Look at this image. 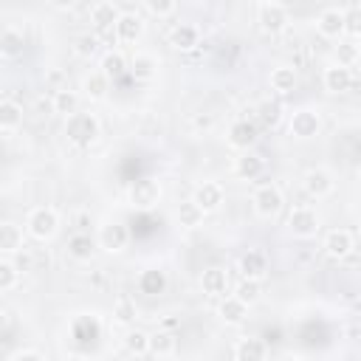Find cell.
Masks as SVG:
<instances>
[{
  "instance_id": "cell-1",
  "label": "cell",
  "mask_w": 361,
  "mask_h": 361,
  "mask_svg": "<svg viewBox=\"0 0 361 361\" xmlns=\"http://www.w3.org/2000/svg\"><path fill=\"white\" fill-rule=\"evenodd\" d=\"M102 133V124L96 118V113H71L65 116V138L73 144V147H90Z\"/></svg>"
},
{
  "instance_id": "cell-2",
  "label": "cell",
  "mask_w": 361,
  "mask_h": 361,
  "mask_svg": "<svg viewBox=\"0 0 361 361\" xmlns=\"http://www.w3.org/2000/svg\"><path fill=\"white\" fill-rule=\"evenodd\" d=\"M56 231H59V214H56V209L37 206V209L28 212V217H25V234L28 237H34L39 243H48Z\"/></svg>"
},
{
  "instance_id": "cell-3",
  "label": "cell",
  "mask_w": 361,
  "mask_h": 361,
  "mask_svg": "<svg viewBox=\"0 0 361 361\" xmlns=\"http://www.w3.org/2000/svg\"><path fill=\"white\" fill-rule=\"evenodd\" d=\"M251 206H254V214L259 220H274L285 206V195H282V189L276 183H262V186L254 189Z\"/></svg>"
},
{
  "instance_id": "cell-4",
  "label": "cell",
  "mask_w": 361,
  "mask_h": 361,
  "mask_svg": "<svg viewBox=\"0 0 361 361\" xmlns=\"http://www.w3.org/2000/svg\"><path fill=\"white\" fill-rule=\"evenodd\" d=\"M288 231L296 240H313L322 231V217L313 206H293L288 212Z\"/></svg>"
},
{
  "instance_id": "cell-5",
  "label": "cell",
  "mask_w": 361,
  "mask_h": 361,
  "mask_svg": "<svg viewBox=\"0 0 361 361\" xmlns=\"http://www.w3.org/2000/svg\"><path fill=\"white\" fill-rule=\"evenodd\" d=\"M288 133H290L296 141H310V138H316V135L322 133V116H319V110H313V107H299V110H293L290 118H288Z\"/></svg>"
},
{
  "instance_id": "cell-6",
  "label": "cell",
  "mask_w": 361,
  "mask_h": 361,
  "mask_svg": "<svg viewBox=\"0 0 361 361\" xmlns=\"http://www.w3.org/2000/svg\"><path fill=\"white\" fill-rule=\"evenodd\" d=\"M127 197H130V206H133V209L149 212V209H155L158 200H161V183H158L155 178H138V180L130 186Z\"/></svg>"
},
{
  "instance_id": "cell-7",
  "label": "cell",
  "mask_w": 361,
  "mask_h": 361,
  "mask_svg": "<svg viewBox=\"0 0 361 361\" xmlns=\"http://www.w3.org/2000/svg\"><path fill=\"white\" fill-rule=\"evenodd\" d=\"M302 189H305L307 197H313V200H324V197L333 195L336 180H333V175H330L327 169L313 166V169L305 172V178H302Z\"/></svg>"
},
{
  "instance_id": "cell-8",
  "label": "cell",
  "mask_w": 361,
  "mask_h": 361,
  "mask_svg": "<svg viewBox=\"0 0 361 361\" xmlns=\"http://www.w3.org/2000/svg\"><path fill=\"white\" fill-rule=\"evenodd\" d=\"M96 243H99V248L107 251V254H121V251L127 248V243H130V228H127L124 223H118V220L104 223V226L99 228Z\"/></svg>"
},
{
  "instance_id": "cell-9",
  "label": "cell",
  "mask_w": 361,
  "mask_h": 361,
  "mask_svg": "<svg viewBox=\"0 0 361 361\" xmlns=\"http://www.w3.org/2000/svg\"><path fill=\"white\" fill-rule=\"evenodd\" d=\"M322 248H324V254L330 257V259H347L350 254H353V248H355V237H353V231L350 228H330L327 234H324V240H322Z\"/></svg>"
},
{
  "instance_id": "cell-10",
  "label": "cell",
  "mask_w": 361,
  "mask_h": 361,
  "mask_svg": "<svg viewBox=\"0 0 361 361\" xmlns=\"http://www.w3.org/2000/svg\"><path fill=\"white\" fill-rule=\"evenodd\" d=\"M113 34H116V39L121 45H135L144 37V20L135 11H118L116 25H113Z\"/></svg>"
},
{
  "instance_id": "cell-11",
  "label": "cell",
  "mask_w": 361,
  "mask_h": 361,
  "mask_svg": "<svg viewBox=\"0 0 361 361\" xmlns=\"http://www.w3.org/2000/svg\"><path fill=\"white\" fill-rule=\"evenodd\" d=\"M322 85H324L327 93H336V96H338V93H347V90H353V85H355V71L347 68V65L333 62V65L324 68Z\"/></svg>"
},
{
  "instance_id": "cell-12",
  "label": "cell",
  "mask_w": 361,
  "mask_h": 361,
  "mask_svg": "<svg viewBox=\"0 0 361 361\" xmlns=\"http://www.w3.org/2000/svg\"><path fill=\"white\" fill-rule=\"evenodd\" d=\"M257 23H259V31H262V34L276 37V34H282V31L288 28V11H285V6H279V3H265V6H259Z\"/></svg>"
},
{
  "instance_id": "cell-13",
  "label": "cell",
  "mask_w": 361,
  "mask_h": 361,
  "mask_svg": "<svg viewBox=\"0 0 361 361\" xmlns=\"http://www.w3.org/2000/svg\"><path fill=\"white\" fill-rule=\"evenodd\" d=\"M158 56L149 54V51H135L130 59H127V73L135 79V82H152L158 76Z\"/></svg>"
},
{
  "instance_id": "cell-14",
  "label": "cell",
  "mask_w": 361,
  "mask_h": 361,
  "mask_svg": "<svg viewBox=\"0 0 361 361\" xmlns=\"http://www.w3.org/2000/svg\"><path fill=\"white\" fill-rule=\"evenodd\" d=\"M192 200L203 209V214H212V212H217V209L223 206L226 192H223V186H220L217 180H203V183H197V186H195Z\"/></svg>"
},
{
  "instance_id": "cell-15",
  "label": "cell",
  "mask_w": 361,
  "mask_h": 361,
  "mask_svg": "<svg viewBox=\"0 0 361 361\" xmlns=\"http://www.w3.org/2000/svg\"><path fill=\"white\" fill-rule=\"evenodd\" d=\"M226 141H228V147H234V149H251V147L257 144V124L248 121V118L231 121V127H228V133H226Z\"/></svg>"
},
{
  "instance_id": "cell-16",
  "label": "cell",
  "mask_w": 361,
  "mask_h": 361,
  "mask_svg": "<svg viewBox=\"0 0 361 361\" xmlns=\"http://www.w3.org/2000/svg\"><path fill=\"white\" fill-rule=\"evenodd\" d=\"M200 290L212 299H220L228 293V271L220 268V265H212L200 274Z\"/></svg>"
},
{
  "instance_id": "cell-17",
  "label": "cell",
  "mask_w": 361,
  "mask_h": 361,
  "mask_svg": "<svg viewBox=\"0 0 361 361\" xmlns=\"http://www.w3.org/2000/svg\"><path fill=\"white\" fill-rule=\"evenodd\" d=\"M316 31L324 39H341L344 37V11L341 8H324L316 17Z\"/></svg>"
},
{
  "instance_id": "cell-18",
  "label": "cell",
  "mask_w": 361,
  "mask_h": 361,
  "mask_svg": "<svg viewBox=\"0 0 361 361\" xmlns=\"http://www.w3.org/2000/svg\"><path fill=\"white\" fill-rule=\"evenodd\" d=\"M166 288H169V276L164 268L152 265V268H144L138 274V290L144 296H161V293H166Z\"/></svg>"
},
{
  "instance_id": "cell-19",
  "label": "cell",
  "mask_w": 361,
  "mask_h": 361,
  "mask_svg": "<svg viewBox=\"0 0 361 361\" xmlns=\"http://www.w3.org/2000/svg\"><path fill=\"white\" fill-rule=\"evenodd\" d=\"M217 316H220V322H223V324L237 327V324H243V322L248 319V305H245V302H240L234 293H231V296H220Z\"/></svg>"
},
{
  "instance_id": "cell-20",
  "label": "cell",
  "mask_w": 361,
  "mask_h": 361,
  "mask_svg": "<svg viewBox=\"0 0 361 361\" xmlns=\"http://www.w3.org/2000/svg\"><path fill=\"white\" fill-rule=\"evenodd\" d=\"M96 248H99V243L87 231H76V234L68 237V257L76 259V262H90Z\"/></svg>"
},
{
  "instance_id": "cell-21",
  "label": "cell",
  "mask_w": 361,
  "mask_h": 361,
  "mask_svg": "<svg viewBox=\"0 0 361 361\" xmlns=\"http://www.w3.org/2000/svg\"><path fill=\"white\" fill-rule=\"evenodd\" d=\"M169 45L175 51H195L200 45V28L192 25V23H178L169 31Z\"/></svg>"
},
{
  "instance_id": "cell-22",
  "label": "cell",
  "mask_w": 361,
  "mask_h": 361,
  "mask_svg": "<svg viewBox=\"0 0 361 361\" xmlns=\"http://www.w3.org/2000/svg\"><path fill=\"white\" fill-rule=\"evenodd\" d=\"M268 85H271V93H276V96L293 93L296 85H299L296 68H290V65H276V68L271 71V76H268Z\"/></svg>"
},
{
  "instance_id": "cell-23",
  "label": "cell",
  "mask_w": 361,
  "mask_h": 361,
  "mask_svg": "<svg viewBox=\"0 0 361 361\" xmlns=\"http://www.w3.org/2000/svg\"><path fill=\"white\" fill-rule=\"evenodd\" d=\"M262 172H265V161H262V155H257V152L243 149V155L234 161V175H237L240 180H257Z\"/></svg>"
},
{
  "instance_id": "cell-24",
  "label": "cell",
  "mask_w": 361,
  "mask_h": 361,
  "mask_svg": "<svg viewBox=\"0 0 361 361\" xmlns=\"http://www.w3.org/2000/svg\"><path fill=\"white\" fill-rule=\"evenodd\" d=\"M23 243H25L23 226L3 220L0 223V254H17V251H23Z\"/></svg>"
},
{
  "instance_id": "cell-25",
  "label": "cell",
  "mask_w": 361,
  "mask_h": 361,
  "mask_svg": "<svg viewBox=\"0 0 361 361\" xmlns=\"http://www.w3.org/2000/svg\"><path fill=\"white\" fill-rule=\"evenodd\" d=\"M175 350H178V338L172 330H158L147 338V355L169 358V355H175Z\"/></svg>"
},
{
  "instance_id": "cell-26",
  "label": "cell",
  "mask_w": 361,
  "mask_h": 361,
  "mask_svg": "<svg viewBox=\"0 0 361 361\" xmlns=\"http://www.w3.org/2000/svg\"><path fill=\"white\" fill-rule=\"evenodd\" d=\"M268 344L262 341V338H257V336H248V338H240L237 344H234V358L237 361H262V358H268Z\"/></svg>"
},
{
  "instance_id": "cell-27",
  "label": "cell",
  "mask_w": 361,
  "mask_h": 361,
  "mask_svg": "<svg viewBox=\"0 0 361 361\" xmlns=\"http://www.w3.org/2000/svg\"><path fill=\"white\" fill-rule=\"evenodd\" d=\"M107 90H110V79L102 71H90L82 79V96L87 102H104L107 99Z\"/></svg>"
},
{
  "instance_id": "cell-28",
  "label": "cell",
  "mask_w": 361,
  "mask_h": 361,
  "mask_svg": "<svg viewBox=\"0 0 361 361\" xmlns=\"http://www.w3.org/2000/svg\"><path fill=\"white\" fill-rule=\"evenodd\" d=\"M240 274L248 279H265L268 276V257L262 251H248L240 257Z\"/></svg>"
},
{
  "instance_id": "cell-29",
  "label": "cell",
  "mask_w": 361,
  "mask_h": 361,
  "mask_svg": "<svg viewBox=\"0 0 361 361\" xmlns=\"http://www.w3.org/2000/svg\"><path fill=\"white\" fill-rule=\"evenodd\" d=\"M25 51V37L20 28H3L0 31V56L3 59H17Z\"/></svg>"
},
{
  "instance_id": "cell-30",
  "label": "cell",
  "mask_w": 361,
  "mask_h": 361,
  "mask_svg": "<svg viewBox=\"0 0 361 361\" xmlns=\"http://www.w3.org/2000/svg\"><path fill=\"white\" fill-rule=\"evenodd\" d=\"M116 17H118V8L110 0H102L90 8V23H93L96 31H110L116 25Z\"/></svg>"
},
{
  "instance_id": "cell-31",
  "label": "cell",
  "mask_w": 361,
  "mask_h": 361,
  "mask_svg": "<svg viewBox=\"0 0 361 361\" xmlns=\"http://www.w3.org/2000/svg\"><path fill=\"white\" fill-rule=\"evenodd\" d=\"M51 110H54L56 116H71V113H76V110H79V93L71 90L68 85L59 87V90H54V96H51Z\"/></svg>"
},
{
  "instance_id": "cell-32",
  "label": "cell",
  "mask_w": 361,
  "mask_h": 361,
  "mask_svg": "<svg viewBox=\"0 0 361 361\" xmlns=\"http://www.w3.org/2000/svg\"><path fill=\"white\" fill-rule=\"evenodd\" d=\"M203 217L206 214H203V209L195 200H180L178 209H175V220H178L180 228H197L203 223Z\"/></svg>"
},
{
  "instance_id": "cell-33",
  "label": "cell",
  "mask_w": 361,
  "mask_h": 361,
  "mask_svg": "<svg viewBox=\"0 0 361 361\" xmlns=\"http://www.w3.org/2000/svg\"><path fill=\"white\" fill-rule=\"evenodd\" d=\"M99 71H102L107 79H118V76L127 73V56H124L121 51H107V54H102V59H99Z\"/></svg>"
},
{
  "instance_id": "cell-34",
  "label": "cell",
  "mask_w": 361,
  "mask_h": 361,
  "mask_svg": "<svg viewBox=\"0 0 361 361\" xmlns=\"http://www.w3.org/2000/svg\"><path fill=\"white\" fill-rule=\"evenodd\" d=\"M23 124V107L14 102V99H6L0 102V130L3 133H11Z\"/></svg>"
},
{
  "instance_id": "cell-35",
  "label": "cell",
  "mask_w": 361,
  "mask_h": 361,
  "mask_svg": "<svg viewBox=\"0 0 361 361\" xmlns=\"http://www.w3.org/2000/svg\"><path fill=\"white\" fill-rule=\"evenodd\" d=\"M234 296H237L240 302H245L248 307L257 305V302L262 299V279H248V276H243V282L234 288Z\"/></svg>"
},
{
  "instance_id": "cell-36",
  "label": "cell",
  "mask_w": 361,
  "mask_h": 361,
  "mask_svg": "<svg viewBox=\"0 0 361 361\" xmlns=\"http://www.w3.org/2000/svg\"><path fill=\"white\" fill-rule=\"evenodd\" d=\"M135 316H138L135 302H133L130 296H118L116 305H113V322H116V324H133Z\"/></svg>"
},
{
  "instance_id": "cell-37",
  "label": "cell",
  "mask_w": 361,
  "mask_h": 361,
  "mask_svg": "<svg viewBox=\"0 0 361 361\" xmlns=\"http://www.w3.org/2000/svg\"><path fill=\"white\" fill-rule=\"evenodd\" d=\"M71 51L79 56V59H93L96 51H99V39L93 34H76L73 42H71Z\"/></svg>"
},
{
  "instance_id": "cell-38",
  "label": "cell",
  "mask_w": 361,
  "mask_h": 361,
  "mask_svg": "<svg viewBox=\"0 0 361 361\" xmlns=\"http://www.w3.org/2000/svg\"><path fill=\"white\" fill-rule=\"evenodd\" d=\"M257 116H259V121H262L265 127H276V124L282 121V104H279L276 99H265V102H259Z\"/></svg>"
},
{
  "instance_id": "cell-39",
  "label": "cell",
  "mask_w": 361,
  "mask_h": 361,
  "mask_svg": "<svg viewBox=\"0 0 361 361\" xmlns=\"http://www.w3.org/2000/svg\"><path fill=\"white\" fill-rule=\"evenodd\" d=\"M147 338H149V333H144V330H127L121 344L130 355H147Z\"/></svg>"
},
{
  "instance_id": "cell-40",
  "label": "cell",
  "mask_w": 361,
  "mask_h": 361,
  "mask_svg": "<svg viewBox=\"0 0 361 361\" xmlns=\"http://www.w3.org/2000/svg\"><path fill=\"white\" fill-rule=\"evenodd\" d=\"M336 62H338V65H347V68H355V62H358V42H355V39L338 42V48H336Z\"/></svg>"
},
{
  "instance_id": "cell-41",
  "label": "cell",
  "mask_w": 361,
  "mask_h": 361,
  "mask_svg": "<svg viewBox=\"0 0 361 361\" xmlns=\"http://www.w3.org/2000/svg\"><path fill=\"white\" fill-rule=\"evenodd\" d=\"M20 279V268L11 262V259H0V293L11 290Z\"/></svg>"
},
{
  "instance_id": "cell-42",
  "label": "cell",
  "mask_w": 361,
  "mask_h": 361,
  "mask_svg": "<svg viewBox=\"0 0 361 361\" xmlns=\"http://www.w3.org/2000/svg\"><path fill=\"white\" fill-rule=\"evenodd\" d=\"M144 3V8L152 14V17H158V20H164V17H169V14H175V0H141Z\"/></svg>"
},
{
  "instance_id": "cell-43",
  "label": "cell",
  "mask_w": 361,
  "mask_h": 361,
  "mask_svg": "<svg viewBox=\"0 0 361 361\" xmlns=\"http://www.w3.org/2000/svg\"><path fill=\"white\" fill-rule=\"evenodd\" d=\"M344 34L350 39H358V34H361V11L355 6L344 11Z\"/></svg>"
},
{
  "instance_id": "cell-44",
  "label": "cell",
  "mask_w": 361,
  "mask_h": 361,
  "mask_svg": "<svg viewBox=\"0 0 361 361\" xmlns=\"http://www.w3.org/2000/svg\"><path fill=\"white\" fill-rule=\"evenodd\" d=\"M11 361H20V358H31V361H45V353L42 350H14L8 355Z\"/></svg>"
},
{
  "instance_id": "cell-45",
  "label": "cell",
  "mask_w": 361,
  "mask_h": 361,
  "mask_svg": "<svg viewBox=\"0 0 361 361\" xmlns=\"http://www.w3.org/2000/svg\"><path fill=\"white\" fill-rule=\"evenodd\" d=\"M48 82H51V90H59V87L68 85V79H65V73H62L59 68H54V71L48 73Z\"/></svg>"
},
{
  "instance_id": "cell-46",
  "label": "cell",
  "mask_w": 361,
  "mask_h": 361,
  "mask_svg": "<svg viewBox=\"0 0 361 361\" xmlns=\"http://www.w3.org/2000/svg\"><path fill=\"white\" fill-rule=\"evenodd\" d=\"M192 121H195V127H197V130H209V127L214 124V118H212L209 113H197Z\"/></svg>"
},
{
  "instance_id": "cell-47",
  "label": "cell",
  "mask_w": 361,
  "mask_h": 361,
  "mask_svg": "<svg viewBox=\"0 0 361 361\" xmlns=\"http://www.w3.org/2000/svg\"><path fill=\"white\" fill-rule=\"evenodd\" d=\"M54 8H59V11H68V8H73L76 6V0H48Z\"/></svg>"
},
{
  "instance_id": "cell-48",
  "label": "cell",
  "mask_w": 361,
  "mask_h": 361,
  "mask_svg": "<svg viewBox=\"0 0 361 361\" xmlns=\"http://www.w3.org/2000/svg\"><path fill=\"white\" fill-rule=\"evenodd\" d=\"M6 324H8V313H6L3 307H0V333L6 330Z\"/></svg>"
},
{
  "instance_id": "cell-49",
  "label": "cell",
  "mask_w": 361,
  "mask_h": 361,
  "mask_svg": "<svg viewBox=\"0 0 361 361\" xmlns=\"http://www.w3.org/2000/svg\"><path fill=\"white\" fill-rule=\"evenodd\" d=\"M254 3H259V6H265V3H276V0H254Z\"/></svg>"
},
{
  "instance_id": "cell-50",
  "label": "cell",
  "mask_w": 361,
  "mask_h": 361,
  "mask_svg": "<svg viewBox=\"0 0 361 361\" xmlns=\"http://www.w3.org/2000/svg\"><path fill=\"white\" fill-rule=\"evenodd\" d=\"M127 3H138V0H127Z\"/></svg>"
}]
</instances>
